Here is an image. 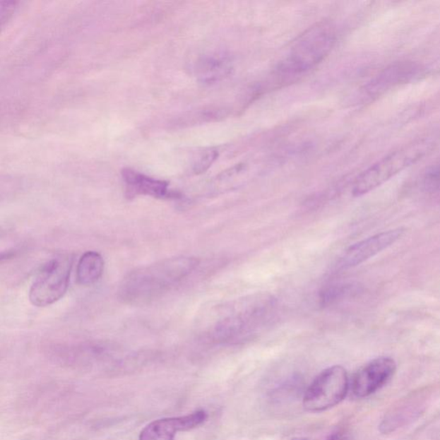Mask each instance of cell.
<instances>
[{
  "label": "cell",
  "mask_w": 440,
  "mask_h": 440,
  "mask_svg": "<svg viewBox=\"0 0 440 440\" xmlns=\"http://www.w3.org/2000/svg\"><path fill=\"white\" fill-rule=\"evenodd\" d=\"M17 5L18 2L15 1H1V3H0V14H1L2 25L13 16Z\"/></svg>",
  "instance_id": "cell-14"
},
{
  "label": "cell",
  "mask_w": 440,
  "mask_h": 440,
  "mask_svg": "<svg viewBox=\"0 0 440 440\" xmlns=\"http://www.w3.org/2000/svg\"><path fill=\"white\" fill-rule=\"evenodd\" d=\"M433 143L429 140L419 141L388 154L372 165L357 177L352 188V196L359 197L379 187L398 175L429 152Z\"/></svg>",
  "instance_id": "cell-3"
},
{
  "label": "cell",
  "mask_w": 440,
  "mask_h": 440,
  "mask_svg": "<svg viewBox=\"0 0 440 440\" xmlns=\"http://www.w3.org/2000/svg\"><path fill=\"white\" fill-rule=\"evenodd\" d=\"M105 270V261L100 254L88 251L79 259L77 265V280L82 285H93L100 280Z\"/></svg>",
  "instance_id": "cell-11"
},
{
  "label": "cell",
  "mask_w": 440,
  "mask_h": 440,
  "mask_svg": "<svg viewBox=\"0 0 440 440\" xmlns=\"http://www.w3.org/2000/svg\"><path fill=\"white\" fill-rule=\"evenodd\" d=\"M219 157V150L215 148H209L204 150L193 165V172L196 175L203 174L215 162Z\"/></svg>",
  "instance_id": "cell-12"
},
{
  "label": "cell",
  "mask_w": 440,
  "mask_h": 440,
  "mask_svg": "<svg viewBox=\"0 0 440 440\" xmlns=\"http://www.w3.org/2000/svg\"><path fill=\"white\" fill-rule=\"evenodd\" d=\"M404 232H405L404 228L388 230L358 242L344 252L338 261V267L350 268L364 263L393 245L401 239Z\"/></svg>",
  "instance_id": "cell-6"
},
{
  "label": "cell",
  "mask_w": 440,
  "mask_h": 440,
  "mask_svg": "<svg viewBox=\"0 0 440 440\" xmlns=\"http://www.w3.org/2000/svg\"><path fill=\"white\" fill-rule=\"evenodd\" d=\"M327 440H350V438L343 432H337V433L332 434Z\"/></svg>",
  "instance_id": "cell-15"
},
{
  "label": "cell",
  "mask_w": 440,
  "mask_h": 440,
  "mask_svg": "<svg viewBox=\"0 0 440 440\" xmlns=\"http://www.w3.org/2000/svg\"><path fill=\"white\" fill-rule=\"evenodd\" d=\"M233 70L232 59L222 51H213L202 55L194 66L198 81L208 85L225 81L231 76Z\"/></svg>",
  "instance_id": "cell-10"
},
{
  "label": "cell",
  "mask_w": 440,
  "mask_h": 440,
  "mask_svg": "<svg viewBox=\"0 0 440 440\" xmlns=\"http://www.w3.org/2000/svg\"><path fill=\"white\" fill-rule=\"evenodd\" d=\"M348 376L342 366H334L316 376L304 396V407L317 413L330 410L342 403L347 394Z\"/></svg>",
  "instance_id": "cell-5"
},
{
  "label": "cell",
  "mask_w": 440,
  "mask_h": 440,
  "mask_svg": "<svg viewBox=\"0 0 440 440\" xmlns=\"http://www.w3.org/2000/svg\"><path fill=\"white\" fill-rule=\"evenodd\" d=\"M396 364L388 357L371 360L355 376L352 392L357 398H367L382 388L395 374Z\"/></svg>",
  "instance_id": "cell-7"
},
{
  "label": "cell",
  "mask_w": 440,
  "mask_h": 440,
  "mask_svg": "<svg viewBox=\"0 0 440 440\" xmlns=\"http://www.w3.org/2000/svg\"><path fill=\"white\" fill-rule=\"evenodd\" d=\"M335 40V30L331 22L315 23L292 43L288 52L277 65V71L285 77L307 73L327 58Z\"/></svg>",
  "instance_id": "cell-2"
},
{
  "label": "cell",
  "mask_w": 440,
  "mask_h": 440,
  "mask_svg": "<svg viewBox=\"0 0 440 440\" xmlns=\"http://www.w3.org/2000/svg\"><path fill=\"white\" fill-rule=\"evenodd\" d=\"M198 264L199 260L194 257L180 256L137 268L122 280L119 299L132 305L153 302L187 278Z\"/></svg>",
  "instance_id": "cell-1"
},
{
  "label": "cell",
  "mask_w": 440,
  "mask_h": 440,
  "mask_svg": "<svg viewBox=\"0 0 440 440\" xmlns=\"http://www.w3.org/2000/svg\"><path fill=\"white\" fill-rule=\"evenodd\" d=\"M73 258L70 255H61L43 266L30 289L31 304L45 307L63 298L69 287Z\"/></svg>",
  "instance_id": "cell-4"
},
{
  "label": "cell",
  "mask_w": 440,
  "mask_h": 440,
  "mask_svg": "<svg viewBox=\"0 0 440 440\" xmlns=\"http://www.w3.org/2000/svg\"><path fill=\"white\" fill-rule=\"evenodd\" d=\"M208 415L203 410L180 416L156 420L141 431L138 440H174L178 432L194 429L203 424Z\"/></svg>",
  "instance_id": "cell-8"
},
{
  "label": "cell",
  "mask_w": 440,
  "mask_h": 440,
  "mask_svg": "<svg viewBox=\"0 0 440 440\" xmlns=\"http://www.w3.org/2000/svg\"><path fill=\"white\" fill-rule=\"evenodd\" d=\"M424 186L427 190L435 191L440 190V165L434 167L427 173L424 179Z\"/></svg>",
  "instance_id": "cell-13"
},
{
  "label": "cell",
  "mask_w": 440,
  "mask_h": 440,
  "mask_svg": "<svg viewBox=\"0 0 440 440\" xmlns=\"http://www.w3.org/2000/svg\"><path fill=\"white\" fill-rule=\"evenodd\" d=\"M292 440H309L307 438H293Z\"/></svg>",
  "instance_id": "cell-16"
},
{
  "label": "cell",
  "mask_w": 440,
  "mask_h": 440,
  "mask_svg": "<svg viewBox=\"0 0 440 440\" xmlns=\"http://www.w3.org/2000/svg\"><path fill=\"white\" fill-rule=\"evenodd\" d=\"M121 177L126 184V194L130 197L148 196L157 199L180 197V194L170 190L167 182L155 179L136 170L125 168L122 170Z\"/></svg>",
  "instance_id": "cell-9"
}]
</instances>
